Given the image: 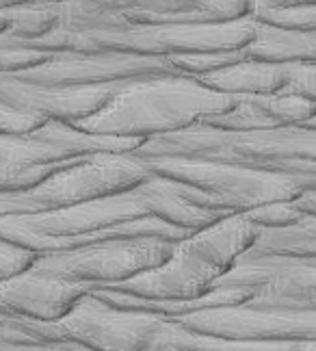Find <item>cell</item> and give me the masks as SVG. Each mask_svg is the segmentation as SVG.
Listing matches in <instances>:
<instances>
[{
	"label": "cell",
	"instance_id": "obj_2",
	"mask_svg": "<svg viewBox=\"0 0 316 351\" xmlns=\"http://www.w3.org/2000/svg\"><path fill=\"white\" fill-rule=\"evenodd\" d=\"M173 245L165 239L134 237L132 241L108 243L72 254H59L35 263V271L63 278L70 282H119L139 276L165 263L173 254Z\"/></svg>",
	"mask_w": 316,
	"mask_h": 351
},
{
	"label": "cell",
	"instance_id": "obj_6",
	"mask_svg": "<svg viewBox=\"0 0 316 351\" xmlns=\"http://www.w3.org/2000/svg\"><path fill=\"white\" fill-rule=\"evenodd\" d=\"M299 351H316V341H304L299 347Z\"/></svg>",
	"mask_w": 316,
	"mask_h": 351
},
{
	"label": "cell",
	"instance_id": "obj_4",
	"mask_svg": "<svg viewBox=\"0 0 316 351\" xmlns=\"http://www.w3.org/2000/svg\"><path fill=\"white\" fill-rule=\"evenodd\" d=\"M82 300V287L41 271L20 274L0 282V310L41 321L65 319Z\"/></svg>",
	"mask_w": 316,
	"mask_h": 351
},
{
	"label": "cell",
	"instance_id": "obj_5",
	"mask_svg": "<svg viewBox=\"0 0 316 351\" xmlns=\"http://www.w3.org/2000/svg\"><path fill=\"white\" fill-rule=\"evenodd\" d=\"M35 267V254L22 245L0 241V282L11 280Z\"/></svg>",
	"mask_w": 316,
	"mask_h": 351
},
{
	"label": "cell",
	"instance_id": "obj_3",
	"mask_svg": "<svg viewBox=\"0 0 316 351\" xmlns=\"http://www.w3.org/2000/svg\"><path fill=\"white\" fill-rule=\"evenodd\" d=\"M67 326L80 341L102 351H152L167 345L169 326L152 315L130 313H78V306L67 315Z\"/></svg>",
	"mask_w": 316,
	"mask_h": 351
},
{
	"label": "cell",
	"instance_id": "obj_1",
	"mask_svg": "<svg viewBox=\"0 0 316 351\" xmlns=\"http://www.w3.org/2000/svg\"><path fill=\"white\" fill-rule=\"evenodd\" d=\"M239 100L226 93H212L202 87L189 85H162L141 91H130L115 98L91 119L78 121L87 132H126V137H158L186 130V126L202 124L208 117L232 109ZM115 137V134H111Z\"/></svg>",
	"mask_w": 316,
	"mask_h": 351
}]
</instances>
